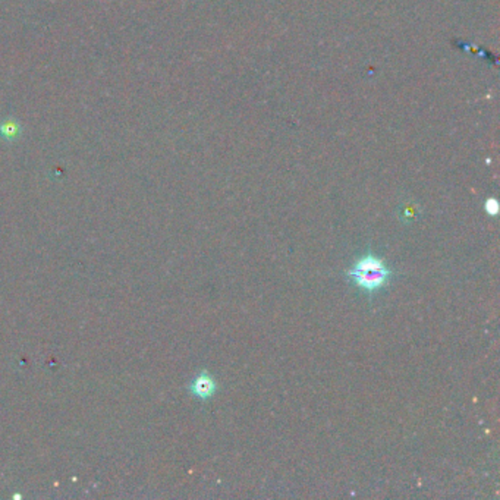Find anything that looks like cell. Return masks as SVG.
Here are the masks:
<instances>
[{
  "label": "cell",
  "instance_id": "obj_3",
  "mask_svg": "<svg viewBox=\"0 0 500 500\" xmlns=\"http://www.w3.org/2000/svg\"><path fill=\"white\" fill-rule=\"evenodd\" d=\"M19 134H21V127L16 121H14V119H9V121L0 125V135H2L8 141L16 139V137Z\"/></svg>",
  "mask_w": 500,
  "mask_h": 500
},
{
  "label": "cell",
  "instance_id": "obj_4",
  "mask_svg": "<svg viewBox=\"0 0 500 500\" xmlns=\"http://www.w3.org/2000/svg\"><path fill=\"white\" fill-rule=\"evenodd\" d=\"M486 211L490 214V216H496L499 213V203L494 198H489L486 201Z\"/></svg>",
  "mask_w": 500,
  "mask_h": 500
},
{
  "label": "cell",
  "instance_id": "obj_1",
  "mask_svg": "<svg viewBox=\"0 0 500 500\" xmlns=\"http://www.w3.org/2000/svg\"><path fill=\"white\" fill-rule=\"evenodd\" d=\"M348 276L356 287L363 291L373 294L382 289L390 277V270L386 267L385 261L373 254H367L360 258L353 267L348 272Z\"/></svg>",
  "mask_w": 500,
  "mask_h": 500
},
{
  "label": "cell",
  "instance_id": "obj_2",
  "mask_svg": "<svg viewBox=\"0 0 500 500\" xmlns=\"http://www.w3.org/2000/svg\"><path fill=\"white\" fill-rule=\"evenodd\" d=\"M189 390L200 399H210L213 393L216 392V382H214V378L208 373L203 371L189 385Z\"/></svg>",
  "mask_w": 500,
  "mask_h": 500
}]
</instances>
